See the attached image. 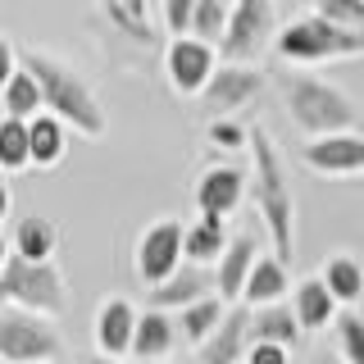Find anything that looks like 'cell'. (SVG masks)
Listing matches in <instances>:
<instances>
[{
	"instance_id": "6da1fadb",
	"label": "cell",
	"mask_w": 364,
	"mask_h": 364,
	"mask_svg": "<svg viewBox=\"0 0 364 364\" xmlns=\"http://www.w3.org/2000/svg\"><path fill=\"white\" fill-rule=\"evenodd\" d=\"M250 191H255V210H259V223H264V232L273 242V255L291 259L296 200H291V182H287V168H282V155L264 128H250Z\"/></svg>"
},
{
	"instance_id": "7a4b0ae2",
	"label": "cell",
	"mask_w": 364,
	"mask_h": 364,
	"mask_svg": "<svg viewBox=\"0 0 364 364\" xmlns=\"http://www.w3.org/2000/svg\"><path fill=\"white\" fill-rule=\"evenodd\" d=\"M18 60H23V68H28L32 77H37L46 109H50L55 119H64L68 132H82L91 141L105 136L109 119H105V109H100L96 91H91L64 60H55V55H46V50H23Z\"/></svg>"
},
{
	"instance_id": "3957f363",
	"label": "cell",
	"mask_w": 364,
	"mask_h": 364,
	"mask_svg": "<svg viewBox=\"0 0 364 364\" xmlns=\"http://www.w3.org/2000/svg\"><path fill=\"white\" fill-rule=\"evenodd\" d=\"M273 50L291 68H318V64H337V60H360L364 32L341 28V23L323 18L314 9V14H301V18L282 23L278 37H273Z\"/></svg>"
},
{
	"instance_id": "277c9868",
	"label": "cell",
	"mask_w": 364,
	"mask_h": 364,
	"mask_svg": "<svg viewBox=\"0 0 364 364\" xmlns=\"http://www.w3.org/2000/svg\"><path fill=\"white\" fill-rule=\"evenodd\" d=\"M282 91H287V96H282L287 119H291L305 136L350 132V128H355V119H360L355 100H350L341 87L323 82V77H314V73H291Z\"/></svg>"
},
{
	"instance_id": "5b68a950",
	"label": "cell",
	"mask_w": 364,
	"mask_h": 364,
	"mask_svg": "<svg viewBox=\"0 0 364 364\" xmlns=\"http://www.w3.org/2000/svg\"><path fill=\"white\" fill-rule=\"evenodd\" d=\"M0 305H18V310L55 318L68 310V282L55 269V259L9 255V264L0 269Z\"/></svg>"
},
{
	"instance_id": "8992f818",
	"label": "cell",
	"mask_w": 364,
	"mask_h": 364,
	"mask_svg": "<svg viewBox=\"0 0 364 364\" xmlns=\"http://www.w3.org/2000/svg\"><path fill=\"white\" fill-rule=\"evenodd\" d=\"M64 350V333L55 318L5 305L0 310V360L9 364H50Z\"/></svg>"
},
{
	"instance_id": "52a82bcc",
	"label": "cell",
	"mask_w": 364,
	"mask_h": 364,
	"mask_svg": "<svg viewBox=\"0 0 364 364\" xmlns=\"http://www.w3.org/2000/svg\"><path fill=\"white\" fill-rule=\"evenodd\" d=\"M273 37H278V5L273 0H232L219 55L228 64H250L264 46H273Z\"/></svg>"
},
{
	"instance_id": "ba28073f",
	"label": "cell",
	"mask_w": 364,
	"mask_h": 364,
	"mask_svg": "<svg viewBox=\"0 0 364 364\" xmlns=\"http://www.w3.org/2000/svg\"><path fill=\"white\" fill-rule=\"evenodd\" d=\"M182 237H187V223H178V219H155V223L141 228L136 250H132V269H136V278H141V287H155V282H164L178 264H187Z\"/></svg>"
},
{
	"instance_id": "9c48e42d",
	"label": "cell",
	"mask_w": 364,
	"mask_h": 364,
	"mask_svg": "<svg viewBox=\"0 0 364 364\" xmlns=\"http://www.w3.org/2000/svg\"><path fill=\"white\" fill-rule=\"evenodd\" d=\"M214 68H219V46L191 37V32H182V37L168 41L164 73H168V87H173L182 100H200V91L210 87Z\"/></svg>"
},
{
	"instance_id": "30bf717a",
	"label": "cell",
	"mask_w": 364,
	"mask_h": 364,
	"mask_svg": "<svg viewBox=\"0 0 364 364\" xmlns=\"http://www.w3.org/2000/svg\"><path fill=\"white\" fill-rule=\"evenodd\" d=\"M301 159L318 178H355V173H364V136L355 128L310 136V141L301 146Z\"/></svg>"
},
{
	"instance_id": "8fae6325",
	"label": "cell",
	"mask_w": 364,
	"mask_h": 364,
	"mask_svg": "<svg viewBox=\"0 0 364 364\" xmlns=\"http://www.w3.org/2000/svg\"><path fill=\"white\" fill-rule=\"evenodd\" d=\"M259 91H264V73H259L255 64H228L223 60L219 68H214L210 87L200 91V100H205V109H210L214 119H223V114L246 109Z\"/></svg>"
},
{
	"instance_id": "7c38bea8",
	"label": "cell",
	"mask_w": 364,
	"mask_h": 364,
	"mask_svg": "<svg viewBox=\"0 0 364 364\" xmlns=\"http://www.w3.org/2000/svg\"><path fill=\"white\" fill-rule=\"evenodd\" d=\"M246 187H250V173L246 168H232V164H214L196 178V210L200 214H219V219H232L237 205L246 200Z\"/></svg>"
},
{
	"instance_id": "4fadbf2b",
	"label": "cell",
	"mask_w": 364,
	"mask_h": 364,
	"mask_svg": "<svg viewBox=\"0 0 364 364\" xmlns=\"http://www.w3.org/2000/svg\"><path fill=\"white\" fill-rule=\"evenodd\" d=\"M136 305L128 296H105L96 310V323H91V337H96L100 355H132V333H136Z\"/></svg>"
},
{
	"instance_id": "5bb4252c",
	"label": "cell",
	"mask_w": 364,
	"mask_h": 364,
	"mask_svg": "<svg viewBox=\"0 0 364 364\" xmlns=\"http://www.w3.org/2000/svg\"><path fill=\"white\" fill-rule=\"evenodd\" d=\"M255 259H259V237L255 232L228 237V250L219 255V264H214V291H219L228 305L242 301V287H246L250 269H255Z\"/></svg>"
},
{
	"instance_id": "9a60e30c",
	"label": "cell",
	"mask_w": 364,
	"mask_h": 364,
	"mask_svg": "<svg viewBox=\"0 0 364 364\" xmlns=\"http://www.w3.org/2000/svg\"><path fill=\"white\" fill-rule=\"evenodd\" d=\"M246 346H250V305H228L223 323L214 328L210 341H200V355L196 364H242L246 360Z\"/></svg>"
},
{
	"instance_id": "2e32d148",
	"label": "cell",
	"mask_w": 364,
	"mask_h": 364,
	"mask_svg": "<svg viewBox=\"0 0 364 364\" xmlns=\"http://www.w3.org/2000/svg\"><path fill=\"white\" fill-rule=\"evenodd\" d=\"M146 291H151L155 310L178 314V310H187L191 301H200V296L214 291V273H205V264H178L164 282H155V287H146Z\"/></svg>"
},
{
	"instance_id": "e0dca14e",
	"label": "cell",
	"mask_w": 364,
	"mask_h": 364,
	"mask_svg": "<svg viewBox=\"0 0 364 364\" xmlns=\"http://www.w3.org/2000/svg\"><path fill=\"white\" fill-rule=\"evenodd\" d=\"M178 314H168V310H141L136 314V333H132V360H168L173 355V346H178Z\"/></svg>"
},
{
	"instance_id": "ac0fdd59",
	"label": "cell",
	"mask_w": 364,
	"mask_h": 364,
	"mask_svg": "<svg viewBox=\"0 0 364 364\" xmlns=\"http://www.w3.org/2000/svg\"><path fill=\"white\" fill-rule=\"evenodd\" d=\"M291 310L296 318H301V333H323V328H333V318H337V296L328 291V282L318 278H305V282H296V291H291Z\"/></svg>"
},
{
	"instance_id": "d6986e66",
	"label": "cell",
	"mask_w": 364,
	"mask_h": 364,
	"mask_svg": "<svg viewBox=\"0 0 364 364\" xmlns=\"http://www.w3.org/2000/svg\"><path fill=\"white\" fill-rule=\"evenodd\" d=\"M28 151H32V168H60L68 155V123L55 119L50 109H41L37 119H28Z\"/></svg>"
},
{
	"instance_id": "ffe728a7",
	"label": "cell",
	"mask_w": 364,
	"mask_h": 364,
	"mask_svg": "<svg viewBox=\"0 0 364 364\" xmlns=\"http://www.w3.org/2000/svg\"><path fill=\"white\" fill-rule=\"evenodd\" d=\"M287 291H291L287 259H278V255H264V250H259L255 269H250V278H246V287H242V305H250V310H259V305H273V301H282Z\"/></svg>"
},
{
	"instance_id": "44dd1931",
	"label": "cell",
	"mask_w": 364,
	"mask_h": 364,
	"mask_svg": "<svg viewBox=\"0 0 364 364\" xmlns=\"http://www.w3.org/2000/svg\"><path fill=\"white\" fill-rule=\"evenodd\" d=\"M223 250H228V219H219V214H196L187 223V237H182L187 264H219Z\"/></svg>"
},
{
	"instance_id": "7402d4cb",
	"label": "cell",
	"mask_w": 364,
	"mask_h": 364,
	"mask_svg": "<svg viewBox=\"0 0 364 364\" xmlns=\"http://www.w3.org/2000/svg\"><path fill=\"white\" fill-rule=\"evenodd\" d=\"M9 242H14V255H23V259H55V250H60V223L46 219V214H23Z\"/></svg>"
},
{
	"instance_id": "603a6c76",
	"label": "cell",
	"mask_w": 364,
	"mask_h": 364,
	"mask_svg": "<svg viewBox=\"0 0 364 364\" xmlns=\"http://www.w3.org/2000/svg\"><path fill=\"white\" fill-rule=\"evenodd\" d=\"M250 341H278V346L291 350L296 341H301V318L282 301L259 305V310H250Z\"/></svg>"
},
{
	"instance_id": "cb8c5ba5",
	"label": "cell",
	"mask_w": 364,
	"mask_h": 364,
	"mask_svg": "<svg viewBox=\"0 0 364 364\" xmlns=\"http://www.w3.org/2000/svg\"><path fill=\"white\" fill-rule=\"evenodd\" d=\"M223 314H228V301L219 291H210V296H200V301H191L187 310H178V333L187 337L191 346H200V341L214 337V328L223 323Z\"/></svg>"
},
{
	"instance_id": "d4e9b609",
	"label": "cell",
	"mask_w": 364,
	"mask_h": 364,
	"mask_svg": "<svg viewBox=\"0 0 364 364\" xmlns=\"http://www.w3.org/2000/svg\"><path fill=\"white\" fill-rule=\"evenodd\" d=\"M318 278L328 282V291L337 296V305H355L364 296V264L355 255H346V250H337V255L323 259V269H318Z\"/></svg>"
},
{
	"instance_id": "484cf974",
	"label": "cell",
	"mask_w": 364,
	"mask_h": 364,
	"mask_svg": "<svg viewBox=\"0 0 364 364\" xmlns=\"http://www.w3.org/2000/svg\"><path fill=\"white\" fill-rule=\"evenodd\" d=\"M100 9H105V18L114 23V32H119V37H128L136 46H151L155 41L146 0H100Z\"/></svg>"
},
{
	"instance_id": "4316f807",
	"label": "cell",
	"mask_w": 364,
	"mask_h": 364,
	"mask_svg": "<svg viewBox=\"0 0 364 364\" xmlns=\"http://www.w3.org/2000/svg\"><path fill=\"white\" fill-rule=\"evenodd\" d=\"M0 109L9 114V119H37V114L46 109V100H41V87H37V77L23 68V60H18V68H14V77L5 82V91H0Z\"/></svg>"
},
{
	"instance_id": "83f0119b",
	"label": "cell",
	"mask_w": 364,
	"mask_h": 364,
	"mask_svg": "<svg viewBox=\"0 0 364 364\" xmlns=\"http://www.w3.org/2000/svg\"><path fill=\"white\" fill-rule=\"evenodd\" d=\"M0 168H9V173H23V168H32L28 123H23V119H9V114H0Z\"/></svg>"
},
{
	"instance_id": "f1b7e54d",
	"label": "cell",
	"mask_w": 364,
	"mask_h": 364,
	"mask_svg": "<svg viewBox=\"0 0 364 364\" xmlns=\"http://www.w3.org/2000/svg\"><path fill=\"white\" fill-rule=\"evenodd\" d=\"M333 328H337V355H341V364H364V314H355L346 305V310H337Z\"/></svg>"
},
{
	"instance_id": "f546056e",
	"label": "cell",
	"mask_w": 364,
	"mask_h": 364,
	"mask_svg": "<svg viewBox=\"0 0 364 364\" xmlns=\"http://www.w3.org/2000/svg\"><path fill=\"white\" fill-rule=\"evenodd\" d=\"M223 28H228V0H196V5H191V28H187L191 37L219 46Z\"/></svg>"
},
{
	"instance_id": "4dcf8cb0",
	"label": "cell",
	"mask_w": 364,
	"mask_h": 364,
	"mask_svg": "<svg viewBox=\"0 0 364 364\" xmlns=\"http://www.w3.org/2000/svg\"><path fill=\"white\" fill-rule=\"evenodd\" d=\"M205 141L214 146V151H250V128L232 119V114H223V119H210V128H205Z\"/></svg>"
},
{
	"instance_id": "1f68e13d",
	"label": "cell",
	"mask_w": 364,
	"mask_h": 364,
	"mask_svg": "<svg viewBox=\"0 0 364 364\" xmlns=\"http://www.w3.org/2000/svg\"><path fill=\"white\" fill-rule=\"evenodd\" d=\"M314 9H318L323 18L341 23V28L364 32V0H314Z\"/></svg>"
},
{
	"instance_id": "d6a6232c",
	"label": "cell",
	"mask_w": 364,
	"mask_h": 364,
	"mask_svg": "<svg viewBox=\"0 0 364 364\" xmlns=\"http://www.w3.org/2000/svg\"><path fill=\"white\" fill-rule=\"evenodd\" d=\"M246 364H291V350L278 341H250L246 346Z\"/></svg>"
},
{
	"instance_id": "836d02e7",
	"label": "cell",
	"mask_w": 364,
	"mask_h": 364,
	"mask_svg": "<svg viewBox=\"0 0 364 364\" xmlns=\"http://www.w3.org/2000/svg\"><path fill=\"white\" fill-rule=\"evenodd\" d=\"M191 5H196V0H164V23H168L173 37H182V32L191 28Z\"/></svg>"
},
{
	"instance_id": "e575fe53",
	"label": "cell",
	"mask_w": 364,
	"mask_h": 364,
	"mask_svg": "<svg viewBox=\"0 0 364 364\" xmlns=\"http://www.w3.org/2000/svg\"><path fill=\"white\" fill-rule=\"evenodd\" d=\"M14 68H18V50H14L9 37H0V91H5V82L14 77Z\"/></svg>"
},
{
	"instance_id": "d590c367",
	"label": "cell",
	"mask_w": 364,
	"mask_h": 364,
	"mask_svg": "<svg viewBox=\"0 0 364 364\" xmlns=\"http://www.w3.org/2000/svg\"><path fill=\"white\" fill-rule=\"evenodd\" d=\"M9 210H14V196H9V182L0 178V223L9 219Z\"/></svg>"
},
{
	"instance_id": "8d00e7d4",
	"label": "cell",
	"mask_w": 364,
	"mask_h": 364,
	"mask_svg": "<svg viewBox=\"0 0 364 364\" xmlns=\"http://www.w3.org/2000/svg\"><path fill=\"white\" fill-rule=\"evenodd\" d=\"M87 364H146V360H132V355H100V350H96Z\"/></svg>"
},
{
	"instance_id": "74e56055",
	"label": "cell",
	"mask_w": 364,
	"mask_h": 364,
	"mask_svg": "<svg viewBox=\"0 0 364 364\" xmlns=\"http://www.w3.org/2000/svg\"><path fill=\"white\" fill-rule=\"evenodd\" d=\"M9 255H14V242H9V237H5V232H0V269H5V264H9Z\"/></svg>"
},
{
	"instance_id": "f35d334b",
	"label": "cell",
	"mask_w": 364,
	"mask_h": 364,
	"mask_svg": "<svg viewBox=\"0 0 364 364\" xmlns=\"http://www.w3.org/2000/svg\"><path fill=\"white\" fill-rule=\"evenodd\" d=\"M0 364H9V360H0Z\"/></svg>"
},
{
	"instance_id": "ab89813d",
	"label": "cell",
	"mask_w": 364,
	"mask_h": 364,
	"mask_svg": "<svg viewBox=\"0 0 364 364\" xmlns=\"http://www.w3.org/2000/svg\"><path fill=\"white\" fill-rule=\"evenodd\" d=\"M228 5H232V0H228Z\"/></svg>"
}]
</instances>
